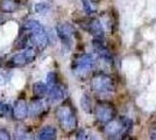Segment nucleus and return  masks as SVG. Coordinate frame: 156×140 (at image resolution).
Masks as SVG:
<instances>
[{
    "label": "nucleus",
    "mask_w": 156,
    "mask_h": 140,
    "mask_svg": "<svg viewBox=\"0 0 156 140\" xmlns=\"http://www.w3.org/2000/svg\"><path fill=\"white\" fill-rule=\"evenodd\" d=\"M76 140H82V139H80V138H77V139H76Z\"/></svg>",
    "instance_id": "29"
},
{
    "label": "nucleus",
    "mask_w": 156,
    "mask_h": 140,
    "mask_svg": "<svg viewBox=\"0 0 156 140\" xmlns=\"http://www.w3.org/2000/svg\"><path fill=\"white\" fill-rule=\"evenodd\" d=\"M149 138L150 140H156V125H153L149 128Z\"/></svg>",
    "instance_id": "26"
},
{
    "label": "nucleus",
    "mask_w": 156,
    "mask_h": 140,
    "mask_svg": "<svg viewBox=\"0 0 156 140\" xmlns=\"http://www.w3.org/2000/svg\"><path fill=\"white\" fill-rule=\"evenodd\" d=\"M56 78H57V76H56L55 73L48 74V75H47V83H48V85H49V87L55 85V84H56Z\"/></svg>",
    "instance_id": "24"
},
{
    "label": "nucleus",
    "mask_w": 156,
    "mask_h": 140,
    "mask_svg": "<svg viewBox=\"0 0 156 140\" xmlns=\"http://www.w3.org/2000/svg\"><path fill=\"white\" fill-rule=\"evenodd\" d=\"M48 91H49L48 85L42 82H37L33 85V92L35 95V97H37V98H43L46 95H48Z\"/></svg>",
    "instance_id": "17"
},
{
    "label": "nucleus",
    "mask_w": 156,
    "mask_h": 140,
    "mask_svg": "<svg viewBox=\"0 0 156 140\" xmlns=\"http://www.w3.org/2000/svg\"><path fill=\"white\" fill-rule=\"evenodd\" d=\"M19 9L16 0H0V11L2 13H14Z\"/></svg>",
    "instance_id": "15"
},
{
    "label": "nucleus",
    "mask_w": 156,
    "mask_h": 140,
    "mask_svg": "<svg viewBox=\"0 0 156 140\" xmlns=\"http://www.w3.org/2000/svg\"><path fill=\"white\" fill-rule=\"evenodd\" d=\"M56 137H57V131L51 125H47L43 128H41L37 134L39 140H56Z\"/></svg>",
    "instance_id": "12"
},
{
    "label": "nucleus",
    "mask_w": 156,
    "mask_h": 140,
    "mask_svg": "<svg viewBox=\"0 0 156 140\" xmlns=\"http://www.w3.org/2000/svg\"><path fill=\"white\" fill-rule=\"evenodd\" d=\"M94 116L98 121L106 124L115 118L117 110H115L114 105L108 102H99L94 106Z\"/></svg>",
    "instance_id": "4"
},
{
    "label": "nucleus",
    "mask_w": 156,
    "mask_h": 140,
    "mask_svg": "<svg viewBox=\"0 0 156 140\" xmlns=\"http://www.w3.org/2000/svg\"><path fill=\"white\" fill-rule=\"evenodd\" d=\"M27 64V60H26V56L23 53H19V54H15L13 57L9 60L8 62V66L9 67H13V68H21V67H25Z\"/></svg>",
    "instance_id": "16"
},
{
    "label": "nucleus",
    "mask_w": 156,
    "mask_h": 140,
    "mask_svg": "<svg viewBox=\"0 0 156 140\" xmlns=\"http://www.w3.org/2000/svg\"><path fill=\"white\" fill-rule=\"evenodd\" d=\"M28 40L30 41L33 46L39 50L46 49L48 43H49V38H48V34H47L44 28L41 31H37V32L28 34Z\"/></svg>",
    "instance_id": "6"
},
{
    "label": "nucleus",
    "mask_w": 156,
    "mask_h": 140,
    "mask_svg": "<svg viewBox=\"0 0 156 140\" xmlns=\"http://www.w3.org/2000/svg\"><path fill=\"white\" fill-rule=\"evenodd\" d=\"M48 97H49V100L55 103V102H59L64 98V90L63 88L58 85V84H55L50 87L49 91H48Z\"/></svg>",
    "instance_id": "14"
},
{
    "label": "nucleus",
    "mask_w": 156,
    "mask_h": 140,
    "mask_svg": "<svg viewBox=\"0 0 156 140\" xmlns=\"http://www.w3.org/2000/svg\"><path fill=\"white\" fill-rule=\"evenodd\" d=\"M82 2H83L84 12L87 15H92L97 12V5L93 0H82Z\"/></svg>",
    "instance_id": "20"
},
{
    "label": "nucleus",
    "mask_w": 156,
    "mask_h": 140,
    "mask_svg": "<svg viewBox=\"0 0 156 140\" xmlns=\"http://www.w3.org/2000/svg\"><path fill=\"white\" fill-rule=\"evenodd\" d=\"M80 105L83 107V110H84L85 112H87V113H91L92 112V102H91V98L87 96V95H84L83 97H82V99H80Z\"/></svg>",
    "instance_id": "21"
},
{
    "label": "nucleus",
    "mask_w": 156,
    "mask_h": 140,
    "mask_svg": "<svg viewBox=\"0 0 156 140\" xmlns=\"http://www.w3.org/2000/svg\"><path fill=\"white\" fill-rule=\"evenodd\" d=\"M25 56H26V60H27V63H32L33 61H35L36 59V50H35V48H33V47H26V49H25Z\"/></svg>",
    "instance_id": "22"
},
{
    "label": "nucleus",
    "mask_w": 156,
    "mask_h": 140,
    "mask_svg": "<svg viewBox=\"0 0 156 140\" xmlns=\"http://www.w3.org/2000/svg\"><path fill=\"white\" fill-rule=\"evenodd\" d=\"M122 140H128V139H122Z\"/></svg>",
    "instance_id": "30"
},
{
    "label": "nucleus",
    "mask_w": 156,
    "mask_h": 140,
    "mask_svg": "<svg viewBox=\"0 0 156 140\" xmlns=\"http://www.w3.org/2000/svg\"><path fill=\"white\" fill-rule=\"evenodd\" d=\"M0 63H1V62H0Z\"/></svg>",
    "instance_id": "31"
},
{
    "label": "nucleus",
    "mask_w": 156,
    "mask_h": 140,
    "mask_svg": "<svg viewBox=\"0 0 156 140\" xmlns=\"http://www.w3.org/2000/svg\"><path fill=\"white\" fill-rule=\"evenodd\" d=\"M14 119L16 120H23L28 116V106L27 102L25 99H18L15 102L12 111Z\"/></svg>",
    "instance_id": "11"
},
{
    "label": "nucleus",
    "mask_w": 156,
    "mask_h": 140,
    "mask_svg": "<svg viewBox=\"0 0 156 140\" xmlns=\"http://www.w3.org/2000/svg\"><path fill=\"white\" fill-rule=\"evenodd\" d=\"M55 116L58 120L59 126L62 127V130L64 132L70 133V132L76 130V127H77V117H76V113H75V110L69 104L59 105L56 109Z\"/></svg>",
    "instance_id": "2"
},
{
    "label": "nucleus",
    "mask_w": 156,
    "mask_h": 140,
    "mask_svg": "<svg viewBox=\"0 0 156 140\" xmlns=\"http://www.w3.org/2000/svg\"><path fill=\"white\" fill-rule=\"evenodd\" d=\"M7 83V76L4 73H0V85H5Z\"/></svg>",
    "instance_id": "27"
},
{
    "label": "nucleus",
    "mask_w": 156,
    "mask_h": 140,
    "mask_svg": "<svg viewBox=\"0 0 156 140\" xmlns=\"http://www.w3.org/2000/svg\"><path fill=\"white\" fill-rule=\"evenodd\" d=\"M127 123H129V120L124 117L114 118L105 124L104 132L108 137H117L125 130V127L127 126Z\"/></svg>",
    "instance_id": "5"
},
{
    "label": "nucleus",
    "mask_w": 156,
    "mask_h": 140,
    "mask_svg": "<svg viewBox=\"0 0 156 140\" xmlns=\"http://www.w3.org/2000/svg\"><path fill=\"white\" fill-rule=\"evenodd\" d=\"M2 109H4V104L0 102V112H1V110H2Z\"/></svg>",
    "instance_id": "28"
},
{
    "label": "nucleus",
    "mask_w": 156,
    "mask_h": 140,
    "mask_svg": "<svg viewBox=\"0 0 156 140\" xmlns=\"http://www.w3.org/2000/svg\"><path fill=\"white\" fill-rule=\"evenodd\" d=\"M96 64H97V60L92 54H79V55H76L72 60V73L77 78L84 80L96 68Z\"/></svg>",
    "instance_id": "1"
},
{
    "label": "nucleus",
    "mask_w": 156,
    "mask_h": 140,
    "mask_svg": "<svg viewBox=\"0 0 156 140\" xmlns=\"http://www.w3.org/2000/svg\"><path fill=\"white\" fill-rule=\"evenodd\" d=\"M56 33L63 45H70V41L75 34V28L69 22H61L56 27Z\"/></svg>",
    "instance_id": "7"
},
{
    "label": "nucleus",
    "mask_w": 156,
    "mask_h": 140,
    "mask_svg": "<svg viewBox=\"0 0 156 140\" xmlns=\"http://www.w3.org/2000/svg\"><path fill=\"white\" fill-rule=\"evenodd\" d=\"M0 140H11V134L5 128H0Z\"/></svg>",
    "instance_id": "25"
},
{
    "label": "nucleus",
    "mask_w": 156,
    "mask_h": 140,
    "mask_svg": "<svg viewBox=\"0 0 156 140\" xmlns=\"http://www.w3.org/2000/svg\"><path fill=\"white\" fill-rule=\"evenodd\" d=\"M44 27L42 26L37 20H34V19H29V20H26L23 23H22V33H27L30 34L34 33V32H37V31H41L43 29Z\"/></svg>",
    "instance_id": "13"
},
{
    "label": "nucleus",
    "mask_w": 156,
    "mask_h": 140,
    "mask_svg": "<svg viewBox=\"0 0 156 140\" xmlns=\"http://www.w3.org/2000/svg\"><path fill=\"white\" fill-rule=\"evenodd\" d=\"M91 89L97 93H108L115 90L114 80L110 75L103 73L96 74L91 78Z\"/></svg>",
    "instance_id": "3"
},
{
    "label": "nucleus",
    "mask_w": 156,
    "mask_h": 140,
    "mask_svg": "<svg viewBox=\"0 0 156 140\" xmlns=\"http://www.w3.org/2000/svg\"><path fill=\"white\" fill-rule=\"evenodd\" d=\"M99 20L101 22V25L104 27V31H108V32H113V28H114V21L112 20V18H111L108 14L105 13L101 18H99Z\"/></svg>",
    "instance_id": "19"
},
{
    "label": "nucleus",
    "mask_w": 156,
    "mask_h": 140,
    "mask_svg": "<svg viewBox=\"0 0 156 140\" xmlns=\"http://www.w3.org/2000/svg\"><path fill=\"white\" fill-rule=\"evenodd\" d=\"M16 140H34V134H33L32 130L26 128V127H20L16 130V135H15Z\"/></svg>",
    "instance_id": "18"
},
{
    "label": "nucleus",
    "mask_w": 156,
    "mask_h": 140,
    "mask_svg": "<svg viewBox=\"0 0 156 140\" xmlns=\"http://www.w3.org/2000/svg\"><path fill=\"white\" fill-rule=\"evenodd\" d=\"M86 31L90 34L94 36V39H99L103 40L105 36V31L104 27L101 25V22L99 20V18H92L87 21L86 23Z\"/></svg>",
    "instance_id": "8"
},
{
    "label": "nucleus",
    "mask_w": 156,
    "mask_h": 140,
    "mask_svg": "<svg viewBox=\"0 0 156 140\" xmlns=\"http://www.w3.org/2000/svg\"><path fill=\"white\" fill-rule=\"evenodd\" d=\"M92 45H93V49H94L96 54L101 60L106 63H113V56L108 50V48L103 43V41L99 39H94Z\"/></svg>",
    "instance_id": "9"
},
{
    "label": "nucleus",
    "mask_w": 156,
    "mask_h": 140,
    "mask_svg": "<svg viewBox=\"0 0 156 140\" xmlns=\"http://www.w3.org/2000/svg\"><path fill=\"white\" fill-rule=\"evenodd\" d=\"M49 8H50V6L47 2H37V4H35V12L39 14L47 13L49 11Z\"/></svg>",
    "instance_id": "23"
},
{
    "label": "nucleus",
    "mask_w": 156,
    "mask_h": 140,
    "mask_svg": "<svg viewBox=\"0 0 156 140\" xmlns=\"http://www.w3.org/2000/svg\"><path fill=\"white\" fill-rule=\"evenodd\" d=\"M28 106V114L32 117H39L46 111V105L42 102L41 98H34L29 102V104H27Z\"/></svg>",
    "instance_id": "10"
}]
</instances>
